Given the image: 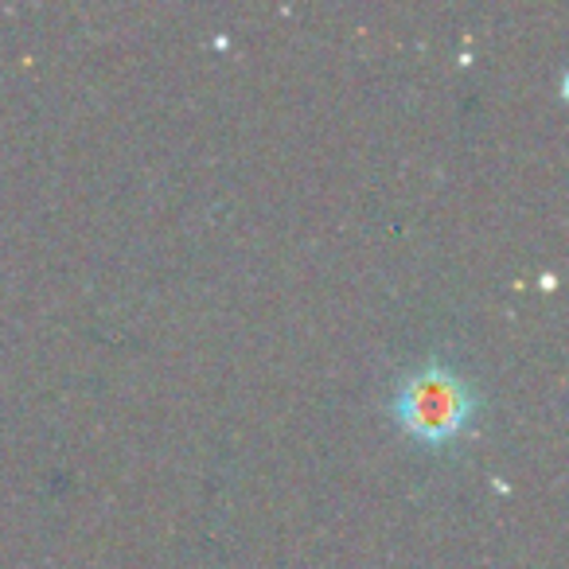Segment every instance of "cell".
I'll return each mask as SVG.
<instances>
[{
	"mask_svg": "<svg viewBox=\"0 0 569 569\" xmlns=\"http://www.w3.org/2000/svg\"><path fill=\"white\" fill-rule=\"evenodd\" d=\"M395 418L413 441L445 445L472 421L476 398L457 371L441 363H429L410 371L395 390Z\"/></svg>",
	"mask_w": 569,
	"mask_h": 569,
	"instance_id": "cell-1",
	"label": "cell"
}]
</instances>
